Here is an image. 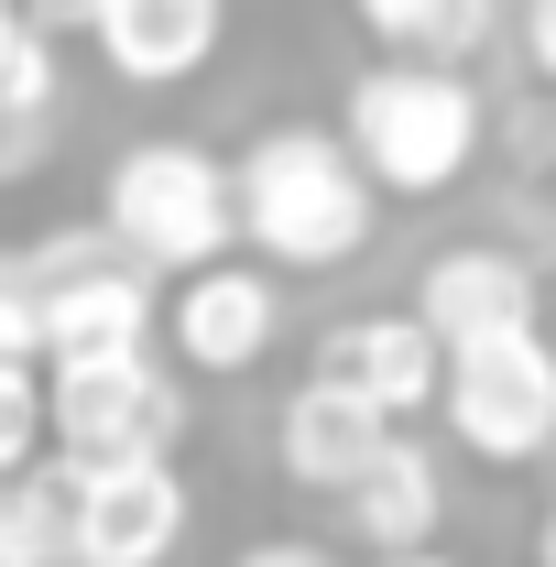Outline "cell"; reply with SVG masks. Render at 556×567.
Returning a JSON list of instances; mask_svg holds the SVG:
<instances>
[{
	"mask_svg": "<svg viewBox=\"0 0 556 567\" xmlns=\"http://www.w3.org/2000/svg\"><path fill=\"white\" fill-rule=\"evenodd\" d=\"M371 208H382L371 175L317 121H274V132L240 142V164H229V218H240V240L274 274H339V262H360Z\"/></svg>",
	"mask_w": 556,
	"mask_h": 567,
	"instance_id": "1",
	"label": "cell"
},
{
	"mask_svg": "<svg viewBox=\"0 0 556 567\" xmlns=\"http://www.w3.org/2000/svg\"><path fill=\"white\" fill-rule=\"evenodd\" d=\"M339 142L371 175V197H447L481 164V87L470 66H436V55H382L349 76Z\"/></svg>",
	"mask_w": 556,
	"mask_h": 567,
	"instance_id": "2",
	"label": "cell"
},
{
	"mask_svg": "<svg viewBox=\"0 0 556 567\" xmlns=\"http://www.w3.org/2000/svg\"><path fill=\"white\" fill-rule=\"evenodd\" d=\"M99 229L132 251L142 274H197V262H229L240 218H229V164L208 142H132L99 186Z\"/></svg>",
	"mask_w": 556,
	"mask_h": 567,
	"instance_id": "3",
	"label": "cell"
},
{
	"mask_svg": "<svg viewBox=\"0 0 556 567\" xmlns=\"http://www.w3.org/2000/svg\"><path fill=\"white\" fill-rule=\"evenodd\" d=\"M44 436H55V470L175 458V436H186V393H175V371H153L142 350L44 360Z\"/></svg>",
	"mask_w": 556,
	"mask_h": 567,
	"instance_id": "4",
	"label": "cell"
},
{
	"mask_svg": "<svg viewBox=\"0 0 556 567\" xmlns=\"http://www.w3.org/2000/svg\"><path fill=\"white\" fill-rule=\"evenodd\" d=\"M436 415L491 470H535L556 436V350L546 328H502L470 350H436Z\"/></svg>",
	"mask_w": 556,
	"mask_h": 567,
	"instance_id": "5",
	"label": "cell"
},
{
	"mask_svg": "<svg viewBox=\"0 0 556 567\" xmlns=\"http://www.w3.org/2000/svg\"><path fill=\"white\" fill-rule=\"evenodd\" d=\"M33 317H44V360H87V350H142L153 328V284L132 251L87 218V229H44L33 251Z\"/></svg>",
	"mask_w": 556,
	"mask_h": 567,
	"instance_id": "6",
	"label": "cell"
},
{
	"mask_svg": "<svg viewBox=\"0 0 556 567\" xmlns=\"http://www.w3.org/2000/svg\"><path fill=\"white\" fill-rule=\"evenodd\" d=\"M55 502H66V546L110 567H164L186 546V470L175 458H110V470H55Z\"/></svg>",
	"mask_w": 556,
	"mask_h": 567,
	"instance_id": "7",
	"label": "cell"
},
{
	"mask_svg": "<svg viewBox=\"0 0 556 567\" xmlns=\"http://www.w3.org/2000/svg\"><path fill=\"white\" fill-rule=\"evenodd\" d=\"M535 306H546V284L524 251H502V240H459V251H436L415 284V317L436 350H470V339H502V328H535Z\"/></svg>",
	"mask_w": 556,
	"mask_h": 567,
	"instance_id": "8",
	"label": "cell"
},
{
	"mask_svg": "<svg viewBox=\"0 0 556 567\" xmlns=\"http://www.w3.org/2000/svg\"><path fill=\"white\" fill-rule=\"evenodd\" d=\"M164 328H175V360L186 371H251L284 339V295H274L262 262H197V274H175Z\"/></svg>",
	"mask_w": 556,
	"mask_h": 567,
	"instance_id": "9",
	"label": "cell"
},
{
	"mask_svg": "<svg viewBox=\"0 0 556 567\" xmlns=\"http://www.w3.org/2000/svg\"><path fill=\"white\" fill-rule=\"evenodd\" d=\"M76 33L99 44V66L132 76V87H186L218 55V33H229V0H87Z\"/></svg>",
	"mask_w": 556,
	"mask_h": 567,
	"instance_id": "10",
	"label": "cell"
},
{
	"mask_svg": "<svg viewBox=\"0 0 556 567\" xmlns=\"http://www.w3.org/2000/svg\"><path fill=\"white\" fill-rule=\"evenodd\" d=\"M393 436V415H371L360 393H339V382H295L284 393V415H274V458H284V481L295 492H349L360 470H371V447Z\"/></svg>",
	"mask_w": 556,
	"mask_h": 567,
	"instance_id": "11",
	"label": "cell"
},
{
	"mask_svg": "<svg viewBox=\"0 0 556 567\" xmlns=\"http://www.w3.org/2000/svg\"><path fill=\"white\" fill-rule=\"evenodd\" d=\"M317 382L360 393L371 415H425V404H436V339H425L404 306H382V317H349L339 339L317 350Z\"/></svg>",
	"mask_w": 556,
	"mask_h": 567,
	"instance_id": "12",
	"label": "cell"
},
{
	"mask_svg": "<svg viewBox=\"0 0 556 567\" xmlns=\"http://www.w3.org/2000/svg\"><path fill=\"white\" fill-rule=\"evenodd\" d=\"M349 535L371 546V557H404V546H436V513H447V492H436V458H425L415 436L393 425L382 447H371V470L349 481Z\"/></svg>",
	"mask_w": 556,
	"mask_h": 567,
	"instance_id": "13",
	"label": "cell"
},
{
	"mask_svg": "<svg viewBox=\"0 0 556 567\" xmlns=\"http://www.w3.org/2000/svg\"><path fill=\"white\" fill-rule=\"evenodd\" d=\"M349 11L382 55H436V66H470L502 22V0H349Z\"/></svg>",
	"mask_w": 556,
	"mask_h": 567,
	"instance_id": "14",
	"label": "cell"
},
{
	"mask_svg": "<svg viewBox=\"0 0 556 567\" xmlns=\"http://www.w3.org/2000/svg\"><path fill=\"white\" fill-rule=\"evenodd\" d=\"M66 535V502H55V470H22L0 481V567H44V546Z\"/></svg>",
	"mask_w": 556,
	"mask_h": 567,
	"instance_id": "15",
	"label": "cell"
},
{
	"mask_svg": "<svg viewBox=\"0 0 556 567\" xmlns=\"http://www.w3.org/2000/svg\"><path fill=\"white\" fill-rule=\"evenodd\" d=\"M44 458V360H0V481Z\"/></svg>",
	"mask_w": 556,
	"mask_h": 567,
	"instance_id": "16",
	"label": "cell"
},
{
	"mask_svg": "<svg viewBox=\"0 0 556 567\" xmlns=\"http://www.w3.org/2000/svg\"><path fill=\"white\" fill-rule=\"evenodd\" d=\"M0 360H44V317H33V262L0 251Z\"/></svg>",
	"mask_w": 556,
	"mask_h": 567,
	"instance_id": "17",
	"label": "cell"
},
{
	"mask_svg": "<svg viewBox=\"0 0 556 567\" xmlns=\"http://www.w3.org/2000/svg\"><path fill=\"white\" fill-rule=\"evenodd\" d=\"M44 142H55L44 110H11V99H0V186H11V175H33V164H44Z\"/></svg>",
	"mask_w": 556,
	"mask_h": 567,
	"instance_id": "18",
	"label": "cell"
},
{
	"mask_svg": "<svg viewBox=\"0 0 556 567\" xmlns=\"http://www.w3.org/2000/svg\"><path fill=\"white\" fill-rule=\"evenodd\" d=\"M229 567H339V557H328L317 535H262V546H240Z\"/></svg>",
	"mask_w": 556,
	"mask_h": 567,
	"instance_id": "19",
	"label": "cell"
},
{
	"mask_svg": "<svg viewBox=\"0 0 556 567\" xmlns=\"http://www.w3.org/2000/svg\"><path fill=\"white\" fill-rule=\"evenodd\" d=\"M524 66L556 87V0H524Z\"/></svg>",
	"mask_w": 556,
	"mask_h": 567,
	"instance_id": "20",
	"label": "cell"
},
{
	"mask_svg": "<svg viewBox=\"0 0 556 567\" xmlns=\"http://www.w3.org/2000/svg\"><path fill=\"white\" fill-rule=\"evenodd\" d=\"M44 567H110V557H87V546H66V535H55V546H44Z\"/></svg>",
	"mask_w": 556,
	"mask_h": 567,
	"instance_id": "21",
	"label": "cell"
},
{
	"mask_svg": "<svg viewBox=\"0 0 556 567\" xmlns=\"http://www.w3.org/2000/svg\"><path fill=\"white\" fill-rule=\"evenodd\" d=\"M371 567H459V557H436V546H404V557H371Z\"/></svg>",
	"mask_w": 556,
	"mask_h": 567,
	"instance_id": "22",
	"label": "cell"
},
{
	"mask_svg": "<svg viewBox=\"0 0 556 567\" xmlns=\"http://www.w3.org/2000/svg\"><path fill=\"white\" fill-rule=\"evenodd\" d=\"M11 44H22V0H0V55H11Z\"/></svg>",
	"mask_w": 556,
	"mask_h": 567,
	"instance_id": "23",
	"label": "cell"
},
{
	"mask_svg": "<svg viewBox=\"0 0 556 567\" xmlns=\"http://www.w3.org/2000/svg\"><path fill=\"white\" fill-rule=\"evenodd\" d=\"M535 328H546V350H556V284H546V306H535Z\"/></svg>",
	"mask_w": 556,
	"mask_h": 567,
	"instance_id": "24",
	"label": "cell"
},
{
	"mask_svg": "<svg viewBox=\"0 0 556 567\" xmlns=\"http://www.w3.org/2000/svg\"><path fill=\"white\" fill-rule=\"evenodd\" d=\"M535 567H556V513H546V535H535Z\"/></svg>",
	"mask_w": 556,
	"mask_h": 567,
	"instance_id": "25",
	"label": "cell"
},
{
	"mask_svg": "<svg viewBox=\"0 0 556 567\" xmlns=\"http://www.w3.org/2000/svg\"><path fill=\"white\" fill-rule=\"evenodd\" d=\"M535 470H546V492H556V436H546V458H535Z\"/></svg>",
	"mask_w": 556,
	"mask_h": 567,
	"instance_id": "26",
	"label": "cell"
}]
</instances>
